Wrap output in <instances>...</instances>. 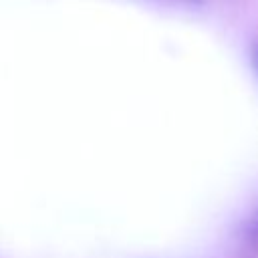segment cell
Returning <instances> with one entry per match:
<instances>
[{
    "mask_svg": "<svg viewBox=\"0 0 258 258\" xmlns=\"http://www.w3.org/2000/svg\"><path fill=\"white\" fill-rule=\"evenodd\" d=\"M173 2H187V4H194V2H198V0H173Z\"/></svg>",
    "mask_w": 258,
    "mask_h": 258,
    "instance_id": "7a4b0ae2",
    "label": "cell"
},
{
    "mask_svg": "<svg viewBox=\"0 0 258 258\" xmlns=\"http://www.w3.org/2000/svg\"><path fill=\"white\" fill-rule=\"evenodd\" d=\"M252 64H254V71L258 75V40L252 44Z\"/></svg>",
    "mask_w": 258,
    "mask_h": 258,
    "instance_id": "6da1fadb",
    "label": "cell"
}]
</instances>
